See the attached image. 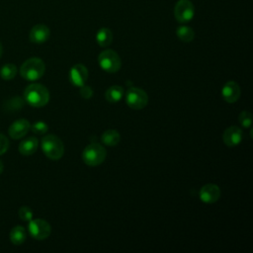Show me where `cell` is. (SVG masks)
I'll use <instances>...</instances> for the list:
<instances>
[{"label": "cell", "instance_id": "obj_1", "mask_svg": "<svg viewBox=\"0 0 253 253\" xmlns=\"http://www.w3.org/2000/svg\"><path fill=\"white\" fill-rule=\"evenodd\" d=\"M25 101L36 108H41L45 106L49 101V92L42 84L34 83L29 86L24 91Z\"/></svg>", "mask_w": 253, "mask_h": 253}, {"label": "cell", "instance_id": "obj_2", "mask_svg": "<svg viewBox=\"0 0 253 253\" xmlns=\"http://www.w3.org/2000/svg\"><path fill=\"white\" fill-rule=\"evenodd\" d=\"M45 71L44 62L39 57H32L27 59L20 67L21 76L29 81H36L40 79Z\"/></svg>", "mask_w": 253, "mask_h": 253}, {"label": "cell", "instance_id": "obj_3", "mask_svg": "<svg viewBox=\"0 0 253 253\" xmlns=\"http://www.w3.org/2000/svg\"><path fill=\"white\" fill-rule=\"evenodd\" d=\"M41 146L44 155L51 160H58L64 153V145L59 137L54 134H46L42 138Z\"/></svg>", "mask_w": 253, "mask_h": 253}, {"label": "cell", "instance_id": "obj_4", "mask_svg": "<svg viewBox=\"0 0 253 253\" xmlns=\"http://www.w3.org/2000/svg\"><path fill=\"white\" fill-rule=\"evenodd\" d=\"M107 152L106 149L99 143H91L87 145L82 152V159L88 166H98L104 162Z\"/></svg>", "mask_w": 253, "mask_h": 253}, {"label": "cell", "instance_id": "obj_5", "mask_svg": "<svg viewBox=\"0 0 253 253\" xmlns=\"http://www.w3.org/2000/svg\"><path fill=\"white\" fill-rule=\"evenodd\" d=\"M100 67L108 73H115L120 70L122 61L119 54L113 49H105L98 56Z\"/></svg>", "mask_w": 253, "mask_h": 253}, {"label": "cell", "instance_id": "obj_6", "mask_svg": "<svg viewBox=\"0 0 253 253\" xmlns=\"http://www.w3.org/2000/svg\"><path fill=\"white\" fill-rule=\"evenodd\" d=\"M126 105L133 110H141L148 103V96L146 92L137 87H130L126 94Z\"/></svg>", "mask_w": 253, "mask_h": 253}, {"label": "cell", "instance_id": "obj_7", "mask_svg": "<svg viewBox=\"0 0 253 253\" xmlns=\"http://www.w3.org/2000/svg\"><path fill=\"white\" fill-rule=\"evenodd\" d=\"M28 229L31 236L37 240H43L50 235L51 227L49 223L41 218L31 219L28 224Z\"/></svg>", "mask_w": 253, "mask_h": 253}, {"label": "cell", "instance_id": "obj_8", "mask_svg": "<svg viewBox=\"0 0 253 253\" xmlns=\"http://www.w3.org/2000/svg\"><path fill=\"white\" fill-rule=\"evenodd\" d=\"M195 15V7L190 0H179L174 7V16L179 23L190 22Z\"/></svg>", "mask_w": 253, "mask_h": 253}, {"label": "cell", "instance_id": "obj_9", "mask_svg": "<svg viewBox=\"0 0 253 253\" xmlns=\"http://www.w3.org/2000/svg\"><path fill=\"white\" fill-rule=\"evenodd\" d=\"M199 196L202 202L206 204H212L219 199L220 189L214 184H207L201 188Z\"/></svg>", "mask_w": 253, "mask_h": 253}, {"label": "cell", "instance_id": "obj_10", "mask_svg": "<svg viewBox=\"0 0 253 253\" xmlns=\"http://www.w3.org/2000/svg\"><path fill=\"white\" fill-rule=\"evenodd\" d=\"M87 78H88V70L81 63L75 64L74 66H72V68L69 71L70 82L77 87H81L82 85H84Z\"/></svg>", "mask_w": 253, "mask_h": 253}, {"label": "cell", "instance_id": "obj_11", "mask_svg": "<svg viewBox=\"0 0 253 253\" xmlns=\"http://www.w3.org/2000/svg\"><path fill=\"white\" fill-rule=\"evenodd\" d=\"M242 137H243L242 130L236 126H231L227 127L222 134L223 142L225 143V145L229 147L238 145L241 142Z\"/></svg>", "mask_w": 253, "mask_h": 253}, {"label": "cell", "instance_id": "obj_12", "mask_svg": "<svg viewBox=\"0 0 253 253\" xmlns=\"http://www.w3.org/2000/svg\"><path fill=\"white\" fill-rule=\"evenodd\" d=\"M50 36V31L47 26L43 24H38L34 26L30 31V41L34 43H43Z\"/></svg>", "mask_w": 253, "mask_h": 253}, {"label": "cell", "instance_id": "obj_13", "mask_svg": "<svg viewBox=\"0 0 253 253\" xmlns=\"http://www.w3.org/2000/svg\"><path fill=\"white\" fill-rule=\"evenodd\" d=\"M240 87L234 81L226 82L221 89V96L223 100L227 103H235L240 97Z\"/></svg>", "mask_w": 253, "mask_h": 253}, {"label": "cell", "instance_id": "obj_14", "mask_svg": "<svg viewBox=\"0 0 253 253\" xmlns=\"http://www.w3.org/2000/svg\"><path fill=\"white\" fill-rule=\"evenodd\" d=\"M30 127H31V125L28 120L19 119L10 126L8 132L13 139H19L28 133V131L30 130Z\"/></svg>", "mask_w": 253, "mask_h": 253}, {"label": "cell", "instance_id": "obj_15", "mask_svg": "<svg viewBox=\"0 0 253 253\" xmlns=\"http://www.w3.org/2000/svg\"><path fill=\"white\" fill-rule=\"evenodd\" d=\"M39 146V140L35 136H30L22 140L19 144V152L23 155H32L34 154Z\"/></svg>", "mask_w": 253, "mask_h": 253}, {"label": "cell", "instance_id": "obj_16", "mask_svg": "<svg viewBox=\"0 0 253 253\" xmlns=\"http://www.w3.org/2000/svg\"><path fill=\"white\" fill-rule=\"evenodd\" d=\"M9 237H10V241L14 245H21L25 242L27 238V231L23 226L17 225L11 229Z\"/></svg>", "mask_w": 253, "mask_h": 253}, {"label": "cell", "instance_id": "obj_17", "mask_svg": "<svg viewBox=\"0 0 253 253\" xmlns=\"http://www.w3.org/2000/svg\"><path fill=\"white\" fill-rule=\"evenodd\" d=\"M96 41L100 46L106 47L113 42V33L108 28H101L96 34Z\"/></svg>", "mask_w": 253, "mask_h": 253}, {"label": "cell", "instance_id": "obj_18", "mask_svg": "<svg viewBox=\"0 0 253 253\" xmlns=\"http://www.w3.org/2000/svg\"><path fill=\"white\" fill-rule=\"evenodd\" d=\"M124 96V88L122 86L114 85L108 88V90L105 93V98L109 103L115 104L119 102Z\"/></svg>", "mask_w": 253, "mask_h": 253}, {"label": "cell", "instance_id": "obj_19", "mask_svg": "<svg viewBox=\"0 0 253 253\" xmlns=\"http://www.w3.org/2000/svg\"><path fill=\"white\" fill-rule=\"evenodd\" d=\"M121 140V135L119 131L115 129H108L103 132L101 136V141L108 146H115L117 145Z\"/></svg>", "mask_w": 253, "mask_h": 253}, {"label": "cell", "instance_id": "obj_20", "mask_svg": "<svg viewBox=\"0 0 253 253\" xmlns=\"http://www.w3.org/2000/svg\"><path fill=\"white\" fill-rule=\"evenodd\" d=\"M176 35L179 40H181L184 42H190L194 40L195 32L192 28L188 26H180L176 30Z\"/></svg>", "mask_w": 253, "mask_h": 253}, {"label": "cell", "instance_id": "obj_21", "mask_svg": "<svg viewBox=\"0 0 253 253\" xmlns=\"http://www.w3.org/2000/svg\"><path fill=\"white\" fill-rule=\"evenodd\" d=\"M17 74V67L13 63H6L0 69V76L3 80H12Z\"/></svg>", "mask_w": 253, "mask_h": 253}, {"label": "cell", "instance_id": "obj_22", "mask_svg": "<svg viewBox=\"0 0 253 253\" xmlns=\"http://www.w3.org/2000/svg\"><path fill=\"white\" fill-rule=\"evenodd\" d=\"M239 124L243 127H250L252 124V115L248 111H242L238 116Z\"/></svg>", "mask_w": 253, "mask_h": 253}, {"label": "cell", "instance_id": "obj_23", "mask_svg": "<svg viewBox=\"0 0 253 253\" xmlns=\"http://www.w3.org/2000/svg\"><path fill=\"white\" fill-rule=\"evenodd\" d=\"M30 128L36 134H44L48 129V126L44 122H37Z\"/></svg>", "mask_w": 253, "mask_h": 253}, {"label": "cell", "instance_id": "obj_24", "mask_svg": "<svg viewBox=\"0 0 253 253\" xmlns=\"http://www.w3.org/2000/svg\"><path fill=\"white\" fill-rule=\"evenodd\" d=\"M19 217L24 220V221H30L33 218V211L27 207V206H23L19 209Z\"/></svg>", "mask_w": 253, "mask_h": 253}, {"label": "cell", "instance_id": "obj_25", "mask_svg": "<svg viewBox=\"0 0 253 253\" xmlns=\"http://www.w3.org/2000/svg\"><path fill=\"white\" fill-rule=\"evenodd\" d=\"M7 110H9V111H17V110H19V109H21L22 107H23V105H24V101L21 99V98H19V97H14V98H12L9 102H7Z\"/></svg>", "mask_w": 253, "mask_h": 253}, {"label": "cell", "instance_id": "obj_26", "mask_svg": "<svg viewBox=\"0 0 253 253\" xmlns=\"http://www.w3.org/2000/svg\"><path fill=\"white\" fill-rule=\"evenodd\" d=\"M9 148V140L8 138L0 132V155L4 154Z\"/></svg>", "mask_w": 253, "mask_h": 253}, {"label": "cell", "instance_id": "obj_27", "mask_svg": "<svg viewBox=\"0 0 253 253\" xmlns=\"http://www.w3.org/2000/svg\"><path fill=\"white\" fill-rule=\"evenodd\" d=\"M80 95L84 98V99H90L93 95V90L90 86H86V85H82L80 87Z\"/></svg>", "mask_w": 253, "mask_h": 253}, {"label": "cell", "instance_id": "obj_28", "mask_svg": "<svg viewBox=\"0 0 253 253\" xmlns=\"http://www.w3.org/2000/svg\"><path fill=\"white\" fill-rule=\"evenodd\" d=\"M3 169H4V165H3V163L0 161V174L3 172Z\"/></svg>", "mask_w": 253, "mask_h": 253}, {"label": "cell", "instance_id": "obj_29", "mask_svg": "<svg viewBox=\"0 0 253 253\" xmlns=\"http://www.w3.org/2000/svg\"><path fill=\"white\" fill-rule=\"evenodd\" d=\"M2 51H3V48H2V44H1V42H0V57H1V55H2Z\"/></svg>", "mask_w": 253, "mask_h": 253}]
</instances>
